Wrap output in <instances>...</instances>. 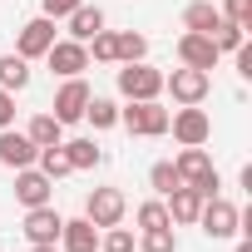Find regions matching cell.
I'll return each instance as SVG.
<instances>
[{"instance_id": "cell-14", "label": "cell", "mask_w": 252, "mask_h": 252, "mask_svg": "<svg viewBox=\"0 0 252 252\" xmlns=\"http://www.w3.org/2000/svg\"><path fill=\"white\" fill-rule=\"evenodd\" d=\"M60 252H99V227L89 218H64L60 227Z\"/></svg>"}, {"instance_id": "cell-4", "label": "cell", "mask_w": 252, "mask_h": 252, "mask_svg": "<svg viewBox=\"0 0 252 252\" xmlns=\"http://www.w3.org/2000/svg\"><path fill=\"white\" fill-rule=\"evenodd\" d=\"M168 134L183 144V149H198L213 139V119L198 109V104H178V114H168Z\"/></svg>"}, {"instance_id": "cell-8", "label": "cell", "mask_w": 252, "mask_h": 252, "mask_svg": "<svg viewBox=\"0 0 252 252\" xmlns=\"http://www.w3.org/2000/svg\"><path fill=\"white\" fill-rule=\"evenodd\" d=\"M89 94H94V89L84 84V74H74V79H64V84L55 89V109H50V114H55L60 124H79V119H84Z\"/></svg>"}, {"instance_id": "cell-10", "label": "cell", "mask_w": 252, "mask_h": 252, "mask_svg": "<svg viewBox=\"0 0 252 252\" xmlns=\"http://www.w3.org/2000/svg\"><path fill=\"white\" fill-rule=\"evenodd\" d=\"M15 198H20V208L55 203V178H45L35 163H30V168H15Z\"/></svg>"}, {"instance_id": "cell-26", "label": "cell", "mask_w": 252, "mask_h": 252, "mask_svg": "<svg viewBox=\"0 0 252 252\" xmlns=\"http://www.w3.org/2000/svg\"><path fill=\"white\" fill-rule=\"evenodd\" d=\"M114 45H119V64H134V60H144V55H149V40H144L139 30L114 35Z\"/></svg>"}, {"instance_id": "cell-12", "label": "cell", "mask_w": 252, "mask_h": 252, "mask_svg": "<svg viewBox=\"0 0 252 252\" xmlns=\"http://www.w3.org/2000/svg\"><path fill=\"white\" fill-rule=\"evenodd\" d=\"M60 227H64V218L55 213V203L25 208V237H30V242H55V247H60Z\"/></svg>"}, {"instance_id": "cell-15", "label": "cell", "mask_w": 252, "mask_h": 252, "mask_svg": "<svg viewBox=\"0 0 252 252\" xmlns=\"http://www.w3.org/2000/svg\"><path fill=\"white\" fill-rule=\"evenodd\" d=\"M168 218H173V227H193L198 222V208H203V198H198V188H188V183H178L173 193H168Z\"/></svg>"}, {"instance_id": "cell-22", "label": "cell", "mask_w": 252, "mask_h": 252, "mask_svg": "<svg viewBox=\"0 0 252 252\" xmlns=\"http://www.w3.org/2000/svg\"><path fill=\"white\" fill-rule=\"evenodd\" d=\"M134 222H139V232H149V227H173V218H168L163 198H149V203H139V208H134Z\"/></svg>"}, {"instance_id": "cell-5", "label": "cell", "mask_w": 252, "mask_h": 252, "mask_svg": "<svg viewBox=\"0 0 252 252\" xmlns=\"http://www.w3.org/2000/svg\"><path fill=\"white\" fill-rule=\"evenodd\" d=\"M208 89H213V74L208 69H173V74H163V94H173V104H203L208 99Z\"/></svg>"}, {"instance_id": "cell-34", "label": "cell", "mask_w": 252, "mask_h": 252, "mask_svg": "<svg viewBox=\"0 0 252 252\" xmlns=\"http://www.w3.org/2000/svg\"><path fill=\"white\" fill-rule=\"evenodd\" d=\"M232 55H237V74L252 79V45H242V50H232Z\"/></svg>"}, {"instance_id": "cell-16", "label": "cell", "mask_w": 252, "mask_h": 252, "mask_svg": "<svg viewBox=\"0 0 252 252\" xmlns=\"http://www.w3.org/2000/svg\"><path fill=\"white\" fill-rule=\"evenodd\" d=\"M64 20H69V40H79V45H89V40L104 30V10H99V5H89V0H84L79 10H69Z\"/></svg>"}, {"instance_id": "cell-13", "label": "cell", "mask_w": 252, "mask_h": 252, "mask_svg": "<svg viewBox=\"0 0 252 252\" xmlns=\"http://www.w3.org/2000/svg\"><path fill=\"white\" fill-rule=\"evenodd\" d=\"M35 154H40V149L15 129V124H10V129H0V168H30Z\"/></svg>"}, {"instance_id": "cell-6", "label": "cell", "mask_w": 252, "mask_h": 252, "mask_svg": "<svg viewBox=\"0 0 252 252\" xmlns=\"http://www.w3.org/2000/svg\"><path fill=\"white\" fill-rule=\"evenodd\" d=\"M124 213H129V198H124L119 188H94L89 198H84V218L104 232V227H114V222H124Z\"/></svg>"}, {"instance_id": "cell-20", "label": "cell", "mask_w": 252, "mask_h": 252, "mask_svg": "<svg viewBox=\"0 0 252 252\" xmlns=\"http://www.w3.org/2000/svg\"><path fill=\"white\" fill-rule=\"evenodd\" d=\"M25 139H30L35 149H55V144H64V124H60L55 114H35V119L25 124Z\"/></svg>"}, {"instance_id": "cell-11", "label": "cell", "mask_w": 252, "mask_h": 252, "mask_svg": "<svg viewBox=\"0 0 252 252\" xmlns=\"http://www.w3.org/2000/svg\"><path fill=\"white\" fill-rule=\"evenodd\" d=\"M178 60H183L188 69H213L222 55H218L213 35H193V30H183V35H178Z\"/></svg>"}, {"instance_id": "cell-31", "label": "cell", "mask_w": 252, "mask_h": 252, "mask_svg": "<svg viewBox=\"0 0 252 252\" xmlns=\"http://www.w3.org/2000/svg\"><path fill=\"white\" fill-rule=\"evenodd\" d=\"M222 20H232V25H242V30H252V0H222Z\"/></svg>"}, {"instance_id": "cell-18", "label": "cell", "mask_w": 252, "mask_h": 252, "mask_svg": "<svg viewBox=\"0 0 252 252\" xmlns=\"http://www.w3.org/2000/svg\"><path fill=\"white\" fill-rule=\"evenodd\" d=\"M60 149H64V158H69V168H74V173H89V168H99V163H104V149H99L94 139H64Z\"/></svg>"}, {"instance_id": "cell-24", "label": "cell", "mask_w": 252, "mask_h": 252, "mask_svg": "<svg viewBox=\"0 0 252 252\" xmlns=\"http://www.w3.org/2000/svg\"><path fill=\"white\" fill-rule=\"evenodd\" d=\"M35 168H40V173H45V178H64V173H74V168H69V158H64V149H60V144H55V149H40V154H35Z\"/></svg>"}, {"instance_id": "cell-27", "label": "cell", "mask_w": 252, "mask_h": 252, "mask_svg": "<svg viewBox=\"0 0 252 252\" xmlns=\"http://www.w3.org/2000/svg\"><path fill=\"white\" fill-rule=\"evenodd\" d=\"M134 247H139V237H134L129 227H119V222L99 232V252H134Z\"/></svg>"}, {"instance_id": "cell-23", "label": "cell", "mask_w": 252, "mask_h": 252, "mask_svg": "<svg viewBox=\"0 0 252 252\" xmlns=\"http://www.w3.org/2000/svg\"><path fill=\"white\" fill-rule=\"evenodd\" d=\"M84 119L94 124V129H114V124H119V104H114V99H99V94H89V104H84Z\"/></svg>"}, {"instance_id": "cell-21", "label": "cell", "mask_w": 252, "mask_h": 252, "mask_svg": "<svg viewBox=\"0 0 252 252\" xmlns=\"http://www.w3.org/2000/svg\"><path fill=\"white\" fill-rule=\"evenodd\" d=\"M25 84H30V60H20V55H0V89L20 94Z\"/></svg>"}, {"instance_id": "cell-30", "label": "cell", "mask_w": 252, "mask_h": 252, "mask_svg": "<svg viewBox=\"0 0 252 252\" xmlns=\"http://www.w3.org/2000/svg\"><path fill=\"white\" fill-rule=\"evenodd\" d=\"M178 183H183V178H178V168H173V163H154V168H149V188H154L158 198H168Z\"/></svg>"}, {"instance_id": "cell-25", "label": "cell", "mask_w": 252, "mask_h": 252, "mask_svg": "<svg viewBox=\"0 0 252 252\" xmlns=\"http://www.w3.org/2000/svg\"><path fill=\"white\" fill-rule=\"evenodd\" d=\"M139 252H178V232L173 227H149V232H139Z\"/></svg>"}, {"instance_id": "cell-2", "label": "cell", "mask_w": 252, "mask_h": 252, "mask_svg": "<svg viewBox=\"0 0 252 252\" xmlns=\"http://www.w3.org/2000/svg\"><path fill=\"white\" fill-rule=\"evenodd\" d=\"M198 227H203L213 242H222V237H242V213H237L222 193H213V198H203V208H198Z\"/></svg>"}, {"instance_id": "cell-3", "label": "cell", "mask_w": 252, "mask_h": 252, "mask_svg": "<svg viewBox=\"0 0 252 252\" xmlns=\"http://www.w3.org/2000/svg\"><path fill=\"white\" fill-rule=\"evenodd\" d=\"M119 94L124 99H158L163 94V69H154L149 60L119 64Z\"/></svg>"}, {"instance_id": "cell-33", "label": "cell", "mask_w": 252, "mask_h": 252, "mask_svg": "<svg viewBox=\"0 0 252 252\" xmlns=\"http://www.w3.org/2000/svg\"><path fill=\"white\" fill-rule=\"evenodd\" d=\"M10 124H15V94L0 89V129H10Z\"/></svg>"}, {"instance_id": "cell-36", "label": "cell", "mask_w": 252, "mask_h": 252, "mask_svg": "<svg viewBox=\"0 0 252 252\" xmlns=\"http://www.w3.org/2000/svg\"><path fill=\"white\" fill-rule=\"evenodd\" d=\"M237 252H252V237H237Z\"/></svg>"}, {"instance_id": "cell-35", "label": "cell", "mask_w": 252, "mask_h": 252, "mask_svg": "<svg viewBox=\"0 0 252 252\" xmlns=\"http://www.w3.org/2000/svg\"><path fill=\"white\" fill-rule=\"evenodd\" d=\"M30 252H60L55 242H30Z\"/></svg>"}, {"instance_id": "cell-32", "label": "cell", "mask_w": 252, "mask_h": 252, "mask_svg": "<svg viewBox=\"0 0 252 252\" xmlns=\"http://www.w3.org/2000/svg\"><path fill=\"white\" fill-rule=\"evenodd\" d=\"M84 0H40V15H50V20H64L69 10H79Z\"/></svg>"}, {"instance_id": "cell-19", "label": "cell", "mask_w": 252, "mask_h": 252, "mask_svg": "<svg viewBox=\"0 0 252 252\" xmlns=\"http://www.w3.org/2000/svg\"><path fill=\"white\" fill-rule=\"evenodd\" d=\"M173 168H178V178H183L188 188H198V183L213 173V158H208V154H203V144H198V149H183V154L173 158Z\"/></svg>"}, {"instance_id": "cell-28", "label": "cell", "mask_w": 252, "mask_h": 252, "mask_svg": "<svg viewBox=\"0 0 252 252\" xmlns=\"http://www.w3.org/2000/svg\"><path fill=\"white\" fill-rule=\"evenodd\" d=\"M213 45H218V55H232V50H242V45H247V30H242V25H232V20H222V25L213 30Z\"/></svg>"}, {"instance_id": "cell-7", "label": "cell", "mask_w": 252, "mask_h": 252, "mask_svg": "<svg viewBox=\"0 0 252 252\" xmlns=\"http://www.w3.org/2000/svg\"><path fill=\"white\" fill-rule=\"evenodd\" d=\"M45 64H50L60 79H74V74H84V69H89V50H84L79 40H69V35H64V40H55V45L45 50Z\"/></svg>"}, {"instance_id": "cell-1", "label": "cell", "mask_w": 252, "mask_h": 252, "mask_svg": "<svg viewBox=\"0 0 252 252\" xmlns=\"http://www.w3.org/2000/svg\"><path fill=\"white\" fill-rule=\"evenodd\" d=\"M119 124L129 134H139V139H163L168 134V109L158 99H129L119 109Z\"/></svg>"}, {"instance_id": "cell-17", "label": "cell", "mask_w": 252, "mask_h": 252, "mask_svg": "<svg viewBox=\"0 0 252 252\" xmlns=\"http://www.w3.org/2000/svg\"><path fill=\"white\" fill-rule=\"evenodd\" d=\"M222 25V10L213 5V0H193V5H183V30L193 35H213Z\"/></svg>"}, {"instance_id": "cell-29", "label": "cell", "mask_w": 252, "mask_h": 252, "mask_svg": "<svg viewBox=\"0 0 252 252\" xmlns=\"http://www.w3.org/2000/svg\"><path fill=\"white\" fill-rule=\"evenodd\" d=\"M84 50H89V60H99V64H119V45H114V30H99V35H94Z\"/></svg>"}, {"instance_id": "cell-9", "label": "cell", "mask_w": 252, "mask_h": 252, "mask_svg": "<svg viewBox=\"0 0 252 252\" xmlns=\"http://www.w3.org/2000/svg\"><path fill=\"white\" fill-rule=\"evenodd\" d=\"M55 45V20L50 15H35L20 25V40H15V55L20 60H45V50Z\"/></svg>"}]
</instances>
